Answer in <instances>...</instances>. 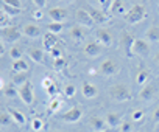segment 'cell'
I'll return each instance as SVG.
<instances>
[{"instance_id":"f35d334b","label":"cell","mask_w":159,"mask_h":132,"mask_svg":"<svg viewBox=\"0 0 159 132\" xmlns=\"http://www.w3.org/2000/svg\"><path fill=\"white\" fill-rule=\"evenodd\" d=\"M48 53H50V56H52L53 59H58V57H62V54H61V51H59V50H58L56 47H55V48H52V50H50Z\"/></svg>"},{"instance_id":"d6986e66","label":"cell","mask_w":159,"mask_h":132,"mask_svg":"<svg viewBox=\"0 0 159 132\" xmlns=\"http://www.w3.org/2000/svg\"><path fill=\"white\" fill-rule=\"evenodd\" d=\"M105 120H106V123H108L109 127H116V126L122 124V121H123V118H122L120 113H108Z\"/></svg>"},{"instance_id":"ee69618b","label":"cell","mask_w":159,"mask_h":132,"mask_svg":"<svg viewBox=\"0 0 159 132\" xmlns=\"http://www.w3.org/2000/svg\"><path fill=\"white\" fill-rule=\"evenodd\" d=\"M42 16H44V14H42V10H36V11L33 13V17H34V19H38V20H39V19H42Z\"/></svg>"},{"instance_id":"cb8c5ba5","label":"cell","mask_w":159,"mask_h":132,"mask_svg":"<svg viewBox=\"0 0 159 132\" xmlns=\"http://www.w3.org/2000/svg\"><path fill=\"white\" fill-rule=\"evenodd\" d=\"M147 39L150 42H159V27H150L147 30Z\"/></svg>"},{"instance_id":"2e32d148","label":"cell","mask_w":159,"mask_h":132,"mask_svg":"<svg viewBox=\"0 0 159 132\" xmlns=\"http://www.w3.org/2000/svg\"><path fill=\"white\" fill-rule=\"evenodd\" d=\"M81 90H83V96L84 98H95L98 95V89L94 84H91V83H83Z\"/></svg>"},{"instance_id":"277c9868","label":"cell","mask_w":159,"mask_h":132,"mask_svg":"<svg viewBox=\"0 0 159 132\" xmlns=\"http://www.w3.org/2000/svg\"><path fill=\"white\" fill-rule=\"evenodd\" d=\"M19 96H20V100L25 103V104H33V101H34V95H33V86H31V83L30 81H27L24 86H20V89H19Z\"/></svg>"},{"instance_id":"52a82bcc","label":"cell","mask_w":159,"mask_h":132,"mask_svg":"<svg viewBox=\"0 0 159 132\" xmlns=\"http://www.w3.org/2000/svg\"><path fill=\"white\" fill-rule=\"evenodd\" d=\"M81 115H83V110L80 107H72L66 113L61 115V120L66 121V123H76L80 118H81Z\"/></svg>"},{"instance_id":"ffe728a7","label":"cell","mask_w":159,"mask_h":132,"mask_svg":"<svg viewBox=\"0 0 159 132\" xmlns=\"http://www.w3.org/2000/svg\"><path fill=\"white\" fill-rule=\"evenodd\" d=\"M106 124H108L106 120H103V118H100V117H92V118H91V126H92V129L97 130V132L106 130V129H105Z\"/></svg>"},{"instance_id":"4dcf8cb0","label":"cell","mask_w":159,"mask_h":132,"mask_svg":"<svg viewBox=\"0 0 159 132\" xmlns=\"http://www.w3.org/2000/svg\"><path fill=\"white\" fill-rule=\"evenodd\" d=\"M147 81H148V72L147 70H140L137 78H136V83L137 84H145Z\"/></svg>"},{"instance_id":"681fc988","label":"cell","mask_w":159,"mask_h":132,"mask_svg":"<svg viewBox=\"0 0 159 132\" xmlns=\"http://www.w3.org/2000/svg\"><path fill=\"white\" fill-rule=\"evenodd\" d=\"M100 132H106V130H100Z\"/></svg>"},{"instance_id":"5b68a950","label":"cell","mask_w":159,"mask_h":132,"mask_svg":"<svg viewBox=\"0 0 159 132\" xmlns=\"http://www.w3.org/2000/svg\"><path fill=\"white\" fill-rule=\"evenodd\" d=\"M100 72H102L103 75H106V76L116 75V73L119 72V64H117V61H116V59H106V61H103L102 65H100Z\"/></svg>"},{"instance_id":"7a4b0ae2","label":"cell","mask_w":159,"mask_h":132,"mask_svg":"<svg viewBox=\"0 0 159 132\" xmlns=\"http://www.w3.org/2000/svg\"><path fill=\"white\" fill-rule=\"evenodd\" d=\"M109 95L112 96V100L116 101H128L131 100V92L126 86L123 84H116L109 89Z\"/></svg>"},{"instance_id":"e0dca14e","label":"cell","mask_w":159,"mask_h":132,"mask_svg":"<svg viewBox=\"0 0 159 132\" xmlns=\"http://www.w3.org/2000/svg\"><path fill=\"white\" fill-rule=\"evenodd\" d=\"M70 36H72L73 40L81 42V40L86 39V31L81 27H73V28H70Z\"/></svg>"},{"instance_id":"f1b7e54d","label":"cell","mask_w":159,"mask_h":132,"mask_svg":"<svg viewBox=\"0 0 159 132\" xmlns=\"http://www.w3.org/2000/svg\"><path fill=\"white\" fill-rule=\"evenodd\" d=\"M14 121V118L11 117V113H10V110L8 112H2V115H0V123H2V126H10L11 123Z\"/></svg>"},{"instance_id":"8992f818","label":"cell","mask_w":159,"mask_h":132,"mask_svg":"<svg viewBox=\"0 0 159 132\" xmlns=\"http://www.w3.org/2000/svg\"><path fill=\"white\" fill-rule=\"evenodd\" d=\"M134 40H136V37H134L131 33L123 31V34H122V47H123L125 54H126L128 57H133V56H134V53H133V45H134Z\"/></svg>"},{"instance_id":"ac0fdd59","label":"cell","mask_w":159,"mask_h":132,"mask_svg":"<svg viewBox=\"0 0 159 132\" xmlns=\"http://www.w3.org/2000/svg\"><path fill=\"white\" fill-rule=\"evenodd\" d=\"M24 34H25L27 37L36 39V37H39V34H41V28L36 27V25H33V23L25 25V28H24Z\"/></svg>"},{"instance_id":"74e56055","label":"cell","mask_w":159,"mask_h":132,"mask_svg":"<svg viewBox=\"0 0 159 132\" xmlns=\"http://www.w3.org/2000/svg\"><path fill=\"white\" fill-rule=\"evenodd\" d=\"M3 3H5V5H10V6H13V8L20 10V0H3Z\"/></svg>"},{"instance_id":"d4e9b609","label":"cell","mask_w":159,"mask_h":132,"mask_svg":"<svg viewBox=\"0 0 159 132\" xmlns=\"http://www.w3.org/2000/svg\"><path fill=\"white\" fill-rule=\"evenodd\" d=\"M123 5H125V0H114L111 5V13L112 14H123Z\"/></svg>"},{"instance_id":"7dc6e473","label":"cell","mask_w":159,"mask_h":132,"mask_svg":"<svg viewBox=\"0 0 159 132\" xmlns=\"http://www.w3.org/2000/svg\"><path fill=\"white\" fill-rule=\"evenodd\" d=\"M47 92H48V95H52V96H55V95H56V86L53 84V86H52L50 89H47Z\"/></svg>"},{"instance_id":"3957f363","label":"cell","mask_w":159,"mask_h":132,"mask_svg":"<svg viewBox=\"0 0 159 132\" xmlns=\"http://www.w3.org/2000/svg\"><path fill=\"white\" fill-rule=\"evenodd\" d=\"M20 39V31L16 28V27H7V28H2V40L5 44H13L16 40Z\"/></svg>"},{"instance_id":"e575fe53","label":"cell","mask_w":159,"mask_h":132,"mask_svg":"<svg viewBox=\"0 0 159 132\" xmlns=\"http://www.w3.org/2000/svg\"><path fill=\"white\" fill-rule=\"evenodd\" d=\"M11 17L5 13V11H2L0 13V25H2V28H7V23H8V20H10Z\"/></svg>"},{"instance_id":"1f68e13d","label":"cell","mask_w":159,"mask_h":132,"mask_svg":"<svg viewBox=\"0 0 159 132\" xmlns=\"http://www.w3.org/2000/svg\"><path fill=\"white\" fill-rule=\"evenodd\" d=\"M64 67H66V59H64V57H58V59H55V62H53V69H55L56 72L62 70Z\"/></svg>"},{"instance_id":"603a6c76","label":"cell","mask_w":159,"mask_h":132,"mask_svg":"<svg viewBox=\"0 0 159 132\" xmlns=\"http://www.w3.org/2000/svg\"><path fill=\"white\" fill-rule=\"evenodd\" d=\"M28 81V73L27 72H20V73H14L11 78V83L14 86H24Z\"/></svg>"},{"instance_id":"f546056e","label":"cell","mask_w":159,"mask_h":132,"mask_svg":"<svg viewBox=\"0 0 159 132\" xmlns=\"http://www.w3.org/2000/svg\"><path fill=\"white\" fill-rule=\"evenodd\" d=\"M47 31L48 33H53V34H58L62 31V23L61 22H52L47 25Z\"/></svg>"},{"instance_id":"8d00e7d4","label":"cell","mask_w":159,"mask_h":132,"mask_svg":"<svg viewBox=\"0 0 159 132\" xmlns=\"http://www.w3.org/2000/svg\"><path fill=\"white\" fill-rule=\"evenodd\" d=\"M61 106V101L58 100V98H53L52 101H50V104H48V107H50V112H55L58 107Z\"/></svg>"},{"instance_id":"d6a6232c","label":"cell","mask_w":159,"mask_h":132,"mask_svg":"<svg viewBox=\"0 0 159 132\" xmlns=\"http://www.w3.org/2000/svg\"><path fill=\"white\" fill-rule=\"evenodd\" d=\"M10 56L13 57V61H17V59H22V51L17 48V47H13L10 50Z\"/></svg>"},{"instance_id":"b9f144b4","label":"cell","mask_w":159,"mask_h":132,"mask_svg":"<svg viewBox=\"0 0 159 132\" xmlns=\"http://www.w3.org/2000/svg\"><path fill=\"white\" fill-rule=\"evenodd\" d=\"M33 3L36 5L38 10H42L45 6V3H47V0H33Z\"/></svg>"},{"instance_id":"4fadbf2b","label":"cell","mask_w":159,"mask_h":132,"mask_svg":"<svg viewBox=\"0 0 159 132\" xmlns=\"http://www.w3.org/2000/svg\"><path fill=\"white\" fill-rule=\"evenodd\" d=\"M76 20L81 25H86V27H92L94 25V20H92L91 14L88 13V10H78L76 11Z\"/></svg>"},{"instance_id":"83f0119b","label":"cell","mask_w":159,"mask_h":132,"mask_svg":"<svg viewBox=\"0 0 159 132\" xmlns=\"http://www.w3.org/2000/svg\"><path fill=\"white\" fill-rule=\"evenodd\" d=\"M2 11H5L10 17H14V16H19L20 13H22V10H17V8H13V6H10V5H5V3H2Z\"/></svg>"},{"instance_id":"6da1fadb","label":"cell","mask_w":159,"mask_h":132,"mask_svg":"<svg viewBox=\"0 0 159 132\" xmlns=\"http://www.w3.org/2000/svg\"><path fill=\"white\" fill-rule=\"evenodd\" d=\"M143 17H145V6L143 5H134L125 14V20L128 23H139L143 20Z\"/></svg>"},{"instance_id":"9c48e42d","label":"cell","mask_w":159,"mask_h":132,"mask_svg":"<svg viewBox=\"0 0 159 132\" xmlns=\"http://www.w3.org/2000/svg\"><path fill=\"white\" fill-rule=\"evenodd\" d=\"M86 10H88V13L91 14V17H92L94 22H97V23H105V22L108 20V16H106L102 10H97V8H94V6H88Z\"/></svg>"},{"instance_id":"5bb4252c","label":"cell","mask_w":159,"mask_h":132,"mask_svg":"<svg viewBox=\"0 0 159 132\" xmlns=\"http://www.w3.org/2000/svg\"><path fill=\"white\" fill-rule=\"evenodd\" d=\"M56 42H58V39H56V34H53V33H45L44 37H42V45H44V48L47 51H50L52 48H55L56 47Z\"/></svg>"},{"instance_id":"bcb514c9","label":"cell","mask_w":159,"mask_h":132,"mask_svg":"<svg viewBox=\"0 0 159 132\" xmlns=\"http://www.w3.org/2000/svg\"><path fill=\"white\" fill-rule=\"evenodd\" d=\"M97 2H98L103 8H108V6H109V3H111V0H97Z\"/></svg>"},{"instance_id":"f907efd6","label":"cell","mask_w":159,"mask_h":132,"mask_svg":"<svg viewBox=\"0 0 159 132\" xmlns=\"http://www.w3.org/2000/svg\"><path fill=\"white\" fill-rule=\"evenodd\" d=\"M55 132H58V130H55Z\"/></svg>"},{"instance_id":"7bdbcfd3","label":"cell","mask_w":159,"mask_h":132,"mask_svg":"<svg viewBox=\"0 0 159 132\" xmlns=\"http://www.w3.org/2000/svg\"><path fill=\"white\" fill-rule=\"evenodd\" d=\"M142 117H143V112H142V110H136V112L133 113V120H136V121H140Z\"/></svg>"},{"instance_id":"ab89813d","label":"cell","mask_w":159,"mask_h":132,"mask_svg":"<svg viewBox=\"0 0 159 132\" xmlns=\"http://www.w3.org/2000/svg\"><path fill=\"white\" fill-rule=\"evenodd\" d=\"M53 84H55V83H53L50 78H44V79H42V87H44V89H50Z\"/></svg>"},{"instance_id":"ba28073f","label":"cell","mask_w":159,"mask_h":132,"mask_svg":"<svg viewBox=\"0 0 159 132\" xmlns=\"http://www.w3.org/2000/svg\"><path fill=\"white\" fill-rule=\"evenodd\" d=\"M133 53L137 54V56H147L150 53L148 42L143 40V39H136L134 40V45H133Z\"/></svg>"},{"instance_id":"44dd1931","label":"cell","mask_w":159,"mask_h":132,"mask_svg":"<svg viewBox=\"0 0 159 132\" xmlns=\"http://www.w3.org/2000/svg\"><path fill=\"white\" fill-rule=\"evenodd\" d=\"M28 56H30L34 62H38V64H42V62H44V53H42L41 48H36V47L30 48V50H28Z\"/></svg>"},{"instance_id":"836d02e7","label":"cell","mask_w":159,"mask_h":132,"mask_svg":"<svg viewBox=\"0 0 159 132\" xmlns=\"http://www.w3.org/2000/svg\"><path fill=\"white\" fill-rule=\"evenodd\" d=\"M75 92H76V87H75L73 84H67L66 89H64V95H66L67 98H72V96L75 95Z\"/></svg>"},{"instance_id":"484cf974","label":"cell","mask_w":159,"mask_h":132,"mask_svg":"<svg viewBox=\"0 0 159 132\" xmlns=\"http://www.w3.org/2000/svg\"><path fill=\"white\" fill-rule=\"evenodd\" d=\"M3 95L8 96V98H14L16 95H19V90L16 89V86H14L13 83H10L8 86L3 87Z\"/></svg>"},{"instance_id":"7402d4cb","label":"cell","mask_w":159,"mask_h":132,"mask_svg":"<svg viewBox=\"0 0 159 132\" xmlns=\"http://www.w3.org/2000/svg\"><path fill=\"white\" fill-rule=\"evenodd\" d=\"M28 64L25 59H17V61H13V70L14 73H20V72H28Z\"/></svg>"},{"instance_id":"8fae6325","label":"cell","mask_w":159,"mask_h":132,"mask_svg":"<svg viewBox=\"0 0 159 132\" xmlns=\"http://www.w3.org/2000/svg\"><path fill=\"white\" fill-rule=\"evenodd\" d=\"M154 95H156V86H154L153 83L147 84V86L140 90V93H139L140 100H143V101H151V100L154 98Z\"/></svg>"},{"instance_id":"60d3db41","label":"cell","mask_w":159,"mask_h":132,"mask_svg":"<svg viewBox=\"0 0 159 132\" xmlns=\"http://www.w3.org/2000/svg\"><path fill=\"white\" fill-rule=\"evenodd\" d=\"M120 130H122V132H131V123L123 121L122 126H120Z\"/></svg>"},{"instance_id":"4316f807","label":"cell","mask_w":159,"mask_h":132,"mask_svg":"<svg viewBox=\"0 0 159 132\" xmlns=\"http://www.w3.org/2000/svg\"><path fill=\"white\" fill-rule=\"evenodd\" d=\"M10 113H11V117L14 118V121H16L17 124H25V123H27L25 115H24V113H20L19 110H16V109H10Z\"/></svg>"},{"instance_id":"30bf717a","label":"cell","mask_w":159,"mask_h":132,"mask_svg":"<svg viewBox=\"0 0 159 132\" xmlns=\"http://www.w3.org/2000/svg\"><path fill=\"white\" fill-rule=\"evenodd\" d=\"M97 39H98V44H100V45L108 47V45H111V42H112V34H111L109 30L100 28V30L97 31Z\"/></svg>"},{"instance_id":"d590c367","label":"cell","mask_w":159,"mask_h":132,"mask_svg":"<svg viewBox=\"0 0 159 132\" xmlns=\"http://www.w3.org/2000/svg\"><path fill=\"white\" fill-rule=\"evenodd\" d=\"M31 127L38 132V130H41L42 129V120L41 118H33L31 120Z\"/></svg>"},{"instance_id":"7c38bea8","label":"cell","mask_w":159,"mask_h":132,"mask_svg":"<svg viewBox=\"0 0 159 132\" xmlns=\"http://www.w3.org/2000/svg\"><path fill=\"white\" fill-rule=\"evenodd\" d=\"M84 53L89 56V57H95V56H98L100 53H102V45L98 44V42H88L86 45H84Z\"/></svg>"},{"instance_id":"9a60e30c","label":"cell","mask_w":159,"mask_h":132,"mask_svg":"<svg viewBox=\"0 0 159 132\" xmlns=\"http://www.w3.org/2000/svg\"><path fill=\"white\" fill-rule=\"evenodd\" d=\"M48 16L53 19V22H61V20H64V19L67 17V11H66L64 8L56 6V8H52V10L48 11Z\"/></svg>"},{"instance_id":"f6af8a7d","label":"cell","mask_w":159,"mask_h":132,"mask_svg":"<svg viewBox=\"0 0 159 132\" xmlns=\"http://www.w3.org/2000/svg\"><path fill=\"white\" fill-rule=\"evenodd\" d=\"M153 121L154 123H159V107H156V110L153 112Z\"/></svg>"},{"instance_id":"c3c4849f","label":"cell","mask_w":159,"mask_h":132,"mask_svg":"<svg viewBox=\"0 0 159 132\" xmlns=\"http://www.w3.org/2000/svg\"><path fill=\"white\" fill-rule=\"evenodd\" d=\"M154 61H156V62H157V64H159V51H157V53H156V54H154Z\"/></svg>"}]
</instances>
